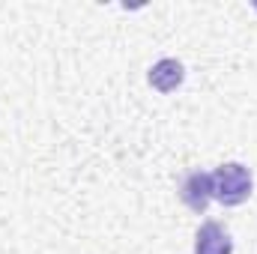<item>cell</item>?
Segmentation results:
<instances>
[{
  "label": "cell",
  "mask_w": 257,
  "mask_h": 254,
  "mask_svg": "<svg viewBox=\"0 0 257 254\" xmlns=\"http://www.w3.org/2000/svg\"><path fill=\"white\" fill-rule=\"evenodd\" d=\"M251 194V171L239 162H227L212 174V197L224 206H239Z\"/></svg>",
  "instance_id": "6da1fadb"
},
{
  "label": "cell",
  "mask_w": 257,
  "mask_h": 254,
  "mask_svg": "<svg viewBox=\"0 0 257 254\" xmlns=\"http://www.w3.org/2000/svg\"><path fill=\"white\" fill-rule=\"evenodd\" d=\"M180 197L183 203L194 209V212H203L206 203L212 200V174H203V171H192L183 186H180Z\"/></svg>",
  "instance_id": "7a4b0ae2"
},
{
  "label": "cell",
  "mask_w": 257,
  "mask_h": 254,
  "mask_svg": "<svg viewBox=\"0 0 257 254\" xmlns=\"http://www.w3.org/2000/svg\"><path fill=\"white\" fill-rule=\"evenodd\" d=\"M233 242L227 236V230L218 221H206L200 224L197 236H194V254H230Z\"/></svg>",
  "instance_id": "3957f363"
},
{
  "label": "cell",
  "mask_w": 257,
  "mask_h": 254,
  "mask_svg": "<svg viewBox=\"0 0 257 254\" xmlns=\"http://www.w3.org/2000/svg\"><path fill=\"white\" fill-rule=\"evenodd\" d=\"M183 78H186V69L180 60H159V63L150 69V84L156 87V90H162V93H171V90H177L180 84H183Z\"/></svg>",
  "instance_id": "277c9868"
}]
</instances>
